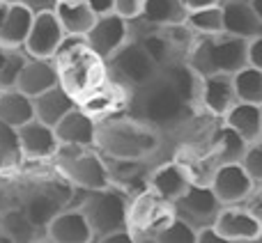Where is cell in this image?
<instances>
[{"label":"cell","mask_w":262,"mask_h":243,"mask_svg":"<svg viewBox=\"0 0 262 243\" xmlns=\"http://www.w3.org/2000/svg\"><path fill=\"white\" fill-rule=\"evenodd\" d=\"M64 37H67L64 35V28L53 9L35 12L32 28H30V32H28V39H26V44H23V48H26V53L32 55V58H53Z\"/></svg>","instance_id":"4fadbf2b"},{"label":"cell","mask_w":262,"mask_h":243,"mask_svg":"<svg viewBox=\"0 0 262 243\" xmlns=\"http://www.w3.org/2000/svg\"><path fill=\"white\" fill-rule=\"evenodd\" d=\"M214 227L219 230L223 243H253L260 241L262 223L244 204H226L219 209Z\"/></svg>","instance_id":"8fae6325"},{"label":"cell","mask_w":262,"mask_h":243,"mask_svg":"<svg viewBox=\"0 0 262 243\" xmlns=\"http://www.w3.org/2000/svg\"><path fill=\"white\" fill-rule=\"evenodd\" d=\"M55 85H60V78L53 58H32V55H28L26 64H23L21 74L16 78L18 90L26 92L28 96H37Z\"/></svg>","instance_id":"ffe728a7"},{"label":"cell","mask_w":262,"mask_h":243,"mask_svg":"<svg viewBox=\"0 0 262 243\" xmlns=\"http://www.w3.org/2000/svg\"><path fill=\"white\" fill-rule=\"evenodd\" d=\"M32 18H35V12L30 7L12 0L7 9V16L3 21V28H0V44L23 48V44L28 39V32L32 28Z\"/></svg>","instance_id":"d4e9b609"},{"label":"cell","mask_w":262,"mask_h":243,"mask_svg":"<svg viewBox=\"0 0 262 243\" xmlns=\"http://www.w3.org/2000/svg\"><path fill=\"white\" fill-rule=\"evenodd\" d=\"M260 241H262V234H260Z\"/></svg>","instance_id":"7dc6e473"},{"label":"cell","mask_w":262,"mask_h":243,"mask_svg":"<svg viewBox=\"0 0 262 243\" xmlns=\"http://www.w3.org/2000/svg\"><path fill=\"white\" fill-rule=\"evenodd\" d=\"M242 165L246 167V172L251 175V179L255 184H262V138L255 140V142H249L244 158H242Z\"/></svg>","instance_id":"8d00e7d4"},{"label":"cell","mask_w":262,"mask_h":243,"mask_svg":"<svg viewBox=\"0 0 262 243\" xmlns=\"http://www.w3.org/2000/svg\"><path fill=\"white\" fill-rule=\"evenodd\" d=\"M223 9V26L226 32L244 39H253L262 35V21L255 14L251 0H221Z\"/></svg>","instance_id":"7402d4cb"},{"label":"cell","mask_w":262,"mask_h":243,"mask_svg":"<svg viewBox=\"0 0 262 243\" xmlns=\"http://www.w3.org/2000/svg\"><path fill=\"white\" fill-rule=\"evenodd\" d=\"M159 71H161L159 64L131 37L118 53L106 60V74L111 78H115V81H120L122 85L131 87V90H138V87L147 85L149 81H154L159 76Z\"/></svg>","instance_id":"ba28073f"},{"label":"cell","mask_w":262,"mask_h":243,"mask_svg":"<svg viewBox=\"0 0 262 243\" xmlns=\"http://www.w3.org/2000/svg\"><path fill=\"white\" fill-rule=\"evenodd\" d=\"M88 3H90V7L97 12V16H104V14L115 12V3H118V0H88Z\"/></svg>","instance_id":"b9f144b4"},{"label":"cell","mask_w":262,"mask_h":243,"mask_svg":"<svg viewBox=\"0 0 262 243\" xmlns=\"http://www.w3.org/2000/svg\"><path fill=\"white\" fill-rule=\"evenodd\" d=\"M18 144H21V156L28 161H46L53 158L60 142L55 129L39 119H30L23 126H18Z\"/></svg>","instance_id":"9a60e30c"},{"label":"cell","mask_w":262,"mask_h":243,"mask_svg":"<svg viewBox=\"0 0 262 243\" xmlns=\"http://www.w3.org/2000/svg\"><path fill=\"white\" fill-rule=\"evenodd\" d=\"M23 209H26L28 218L32 221V225H35L37 230L41 232V236L46 239V227L62 211V200L55 193H51V190H35V193L26 200Z\"/></svg>","instance_id":"83f0119b"},{"label":"cell","mask_w":262,"mask_h":243,"mask_svg":"<svg viewBox=\"0 0 262 243\" xmlns=\"http://www.w3.org/2000/svg\"><path fill=\"white\" fill-rule=\"evenodd\" d=\"M9 3H12V0H0V28H3V21H5V16H7Z\"/></svg>","instance_id":"f6af8a7d"},{"label":"cell","mask_w":262,"mask_h":243,"mask_svg":"<svg viewBox=\"0 0 262 243\" xmlns=\"http://www.w3.org/2000/svg\"><path fill=\"white\" fill-rule=\"evenodd\" d=\"M53 158H55V167L62 172L64 179L72 186H76V188L85 190V193L113 186L108 167L99 156V149L60 144Z\"/></svg>","instance_id":"5b68a950"},{"label":"cell","mask_w":262,"mask_h":243,"mask_svg":"<svg viewBox=\"0 0 262 243\" xmlns=\"http://www.w3.org/2000/svg\"><path fill=\"white\" fill-rule=\"evenodd\" d=\"M166 81L186 101L191 113H203V76L186 60H175L161 69Z\"/></svg>","instance_id":"2e32d148"},{"label":"cell","mask_w":262,"mask_h":243,"mask_svg":"<svg viewBox=\"0 0 262 243\" xmlns=\"http://www.w3.org/2000/svg\"><path fill=\"white\" fill-rule=\"evenodd\" d=\"M246 147H249V142L228 124H223L221 129H216V133H214L212 154H214V158H216V163H242Z\"/></svg>","instance_id":"f546056e"},{"label":"cell","mask_w":262,"mask_h":243,"mask_svg":"<svg viewBox=\"0 0 262 243\" xmlns=\"http://www.w3.org/2000/svg\"><path fill=\"white\" fill-rule=\"evenodd\" d=\"M157 243H195V230L182 218H172L154 239Z\"/></svg>","instance_id":"d590c367"},{"label":"cell","mask_w":262,"mask_h":243,"mask_svg":"<svg viewBox=\"0 0 262 243\" xmlns=\"http://www.w3.org/2000/svg\"><path fill=\"white\" fill-rule=\"evenodd\" d=\"M145 23L149 26H175V23H184L189 16V9L182 0H145L143 12L138 14Z\"/></svg>","instance_id":"f1b7e54d"},{"label":"cell","mask_w":262,"mask_h":243,"mask_svg":"<svg viewBox=\"0 0 262 243\" xmlns=\"http://www.w3.org/2000/svg\"><path fill=\"white\" fill-rule=\"evenodd\" d=\"M53 12L62 23L64 35L85 37L97 21V12L90 7L88 0H58Z\"/></svg>","instance_id":"cb8c5ba5"},{"label":"cell","mask_w":262,"mask_h":243,"mask_svg":"<svg viewBox=\"0 0 262 243\" xmlns=\"http://www.w3.org/2000/svg\"><path fill=\"white\" fill-rule=\"evenodd\" d=\"M186 5V9H200V7H207V5H216L221 0H182Z\"/></svg>","instance_id":"ee69618b"},{"label":"cell","mask_w":262,"mask_h":243,"mask_svg":"<svg viewBox=\"0 0 262 243\" xmlns=\"http://www.w3.org/2000/svg\"><path fill=\"white\" fill-rule=\"evenodd\" d=\"M0 119L16 126V129L26 121L35 119L32 96H28L18 87H0Z\"/></svg>","instance_id":"4316f807"},{"label":"cell","mask_w":262,"mask_h":243,"mask_svg":"<svg viewBox=\"0 0 262 243\" xmlns=\"http://www.w3.org/2000/svg\"><path fill=\"white\" fill-rule=\"evenodd\" d=\"M16 3H23L26 7H30L32 12H46V9H55L58 0H16Z\"/></svg>","instance_id":"7bdbcfd3"},{"label":"cell","mask_w":262,"mask_h":243,"mask_svg":"<svg viewBox=\"0 0 262 243\" xmlns=\"http://www.w3.org/2000/svg\"><path fill=\"white\" fill-rule=\"evenodd\" d=\"M253 3V9H255V14L260 16V21H262V0H251Z\"/></svg>","instance_id":"bcb514c9"},{"label":"cell","mask_w":262,"mask_h":243,"mask_svg":"<svg viewBox=\"0 0 262 243\" xmlns=\"http://www.w3.org/2000/svg\"><path fill=\"white\" fill-rule=\"evenodd\" d=\"M83 216L88 218L92 230V239L99 241L104 236L113 234V232L127 230V211H129V200L113 186L101 190H88L83 204L78 207Z\"/></svg>","instance_id":"8992f818"},{"label":"cell","mask_w":262,"mask_h":243,"mask_svg":"<svg viewBox=\"0 0 262 243\" xmlns=\"http://www.w3.org/2000/svg\"><path fill=\"white\" fill-rule=\"evenodd\" d=\"M53 62H55V69H58L60 85L74 99L83 96L88 90L99 85L108 76L106 74V60L99 58L90 48L85 37L67 35L62 39V44L58 46V51H55Z\"/></svg>","instance_id":"7a4b0ae2"},{"label":"cell","mask_w":262,"mask_h":243,"mask_svg":"<svg viewBox=\"0 0 262 243\" xmlns=\"http://www.w3.org/2000/svg\"><path fill=\"white\" fill-rule=\"evenodd\" d=\"M95 147L111 161L140 163L161 147V133L157 126L134 115H118L97 124Z\"/></svg>","instance_id":"6da1fadb"},{"label":"cell","mask_w":262,"mask_h":243,"mask_svg":"<svg viewBox=\"0 0 262 243\" xmlns=\"http://www.w3.org/2000/svg\"><path fill=\"white\" fill-rule=\"evenodd\" d=\"M85 41L99 58L108 60L129 41V18H124L118 12L97 16L95 26L85 35Z\"/></svg>","instance_id":"7c38bea8"},{"label":"cell","mask_w":262,"mask_h":243,"mask_svg":"<svg viewBox=\"0 0 262 243\" xmlns=\"http://www.w3.org/2000/svg\"><path fill=\"white\" fill-rule=\"evenodd\" d=\"M186 62L200 74H237L249 64V39L219 32V35H200L191 46Z\"/></svg>","instance_id":"3957f363"},{"label":"cell","mask_w":262,"mask_h":243,"mask_svg":"<svg viewBox=\"0 0 262 243\" xmlns=\"http://www.w3.org/2000/svg\"><path fill=\"white\" fill-rule=\"evenodd\" d=\"M131 96H134L131 87L122 85V83L115 81V78L106 76L99 85L88 90L83 96H78L76 104H78V108L85 110L92 119L104 121V119L129 113Z\"/></svg>","instance_id":"9c48e42d"},{"label":"cell","mask_w":262,"mask_h":243,"mask_svg":"<svg viewBox=\"0 0 262 243\" xmlns=\"http://www.w3.org/2000/svg\"><path fill=\"white\" fill-rule=\"evenodd\" d=\"M214 195L219 198V202L226 204H242L249 193L253 190L255 181L251 179V175L246 172V167L242 163H219L214 170L212 179H209Z\"/></svg>","instance_id":"5bb4252c"},{"label":"cell","mask_w":262,"mask_h":243,"mask_svg":"<svg viewBox=\"0 0 262 243\" xmlns=\"http://www.w3.org/2000/svg\"><path fill=\"white\" fill-rule=\"evenodd\" d=\"M32 104H35V117L49 126H55L69 110L78 106L76 99L62 85H55L41 94L32 96Z\"/></svg>","instance_id":"603a6c76"},{"label":"cell","mask_w":262,"mask_h":243,"mask_svg":"<svg viewBox=\"0 0 262 243\" xmlns=\"http://www.w3.org/2000/svg\"><path fill=\"white\" fill-rule=\"evenodd\" d=\"M195 243H223V239L214 225H205L195 230Z\"/></svg>","instance_id":"ab89813d"},{"label":"cell","mask_w":262,"mask_h":243,"mask_svg":"<svg viewBox=\"0 0 262 243\" xmlns=\"http://www.w3.org/2000/svg\"><path fill=\"white\" fill-rule=\"evenodd\" d=\"M129 110H134V117L147 121V124L157 126V129L177 126L191 113L186 101L177 94V90L166 81V76L161 71L147 85L134 90Z\"/></svg>","instance_id":"277c9868"},{"label":"cell","mask_w":262,"mask_h":243,"mask_svg":"<svg viewBox=\"0 0 262 243\" xmlns=\"http://www.w3.org/2000/svg\"><path fill=\"white\" fill-rule=\"evenodd\" d=\"M223 124L235 129L246 142H255L262 138V106L237 101L223 117Z\"/></svg>","instance_id":"484cf974"},{"label":"cell","mask_w":262,"mask_h":243,"mask_svg":"<svg viewBox=\"0 0 262 243\" xmlns=\"http://www.w3.org/2000/svg\"><path fill=\"white\" fill-rule=\"evenodd\" d=\"M186 26H189L198 37L200 35H219V32H226L221 3L207 5V7H200V9H189Z\"/></svg>","instance_id":"1f68e13d"},{"label":"cell","mask_w":262,"mask_h":243,"mask_svg":"<svg viewBox=\"0 0 262 243\" xmlns=\"http://www.w3.org/2000/svg\"><path fill=\"white\" fill-rule=\"evenodd\" d=\"M223 204L219 202V198L214 195L209 184H191L184 190V195L172 202L175 216L182 218L184 223H189L193 230H200L205 225H214L216 213Z\"/></svg>","instance_id":"30bf717a"},{"label":"cell","mask_w":262,"mask_h":243,"mask_svg":"<svg viewBox=\"0 0 262 243\" xmlns=\"http://www.w3.org/2000/svg\"><path fill=\"white\" fill-rule=\"evenodd\" d=\"M175 218L172 202L159 198L152 190H143L134 200H129L127 211V230L134 241H154L159 232Z\"/></svg>","instance_id":"52a82bcc"},{"label":"cell","mask_w":262,"mask_h":243,"mask_svg":"<svg viewBox=\"0 0 262 243\" xmlns=\"http://www.w3.org/2000/svg\"><path fill=\"white\" fill-rule=\"evenodd\" d=\"M28 60L26 48L0 44V87H16V78Z\"/></svg>","instance_id":"836d02e7"},{"label":"cell","mask_w":262,"mask_h":243,"mask_svg":"<svg viewBox=\"0 0 262 243\" xmlns=\"http://www.w3.org/2000/svg\"><path fill=\"white\" fill-rule=\"evenodd\" d=\"M145 0H118L115 3V12L122 14L124 18H136L140 12H143Z\"/></svg>","instance_id":"f35d334b"},{"label":"cell","mask_w":262,"mask_h":243,"mask_svg":"<svg viewBox=\"0 0 262 243\" xmlns=\"http://www.w3.org/2000/svg\"><path fill=\"white\" fill-rule=\"evenodd\" d=\"M97 124L83 108H72L58 124L53 126L60 144H72V147H95L97 140Z\"/></svg>","instance_id":"ac0fdd59"},{"label":"cell","mask_w":262,"mask_h":243,"mask_svg":"<svg viewBox=\"0 0 262 243\" xmlns=\"http://www.w3.org/2000/svg\"><path fill=\"white\" fill-rule=\"evenodd\" d=\"M191 184H193L191 175L186 172V167L180 161L161 163L159 167H154L147 179V188L152 193H157L159 198L168 200V202H175L180 195H184V190Z\"/></svg>","instance_id":"44dd1931"},{"label":"cell","mask_w":262,"mask_h":243,"mask_svg":"<svg viewBox=\"0 0 262 243\" xmlns=\"http://www.w3.org/2000/svg\"><path fill=\"white\" fill-rule=\"evenodd\" d=\"M44 241H53V243H90L92 239V230L88 218L83 216L81 209H67L60 211L53 221L46 227V239Z\"/></svg>","instance_id":"d6986e66"},{"label":"cell","mask_w":262,"mask_h":243,"mask_svg":"<svg viewBox=\"0 0 262 243\" xmlns=\"http://www.w3.org/2000/svg\"><path fill=\"white\" fill-rule=\"evenodd\" d=\"M235 76L232 74H209L203 76V110L223 119L228 110L237 104Z\"/></svg>","instance_id":"e0dca14e"},{"label":"cell","mask_w":262,"mask_h":243,"mask_svg":"<svg viewBox=\"0 0 262 243\" xmlns=\"http://www.w3.org/2000/svg\"><path fill=\"white\" fill-rule=\"evenodd\" d=\"M249 64L262 69V35L249 39Z\"/></svg>","instance_id":"60d3db41"},{"label":"cell","mask_w":262,"mask_h":243,"mask_svg":"<svg viewBox=\"0 0 262 243\" xmlns=\"http://www.w3.org/2000/svg\"><path fill=\"white\" fill-rule=\"evenodd\" d=\"M242 204H244V207L262 223V184H255L253 190L249 193V198H246Z\"/></svg>","instance_id":"74e56055"},{"label":"cell","mask_w":262,"mask_h":243,"mask_svg":"<svg viewBox=\"0 0 262 243\" xmlns=\"http://www.w3.org/2000/svg\"><path fill=\"white\" fill-rule=\"evenodd\" d=\"M232 76H235L237 99L262 106V69L253 67V64H246Z\"/></svg>","instance_id":"d6a6232c"},{"label":"cell","mask_w":262,"mask_h":243,"mask_svg":"<svg viewBox=\"0 0 262 243\" xmlns=\"http://www.w3.org/2000/svg\"><path fill=\"white\" fill-rule=\"evenodd\" d=\"M0 232L14 243H28V241H39L41 232L32 225L28 218L26 209H7L0 216Z\"/></svg>","instance_id":"4dcf8cb0"},{"label":"cell","mask_w":262,"mask_h":243,"mask_svg":"<svg viewBox=\"0 0 262 243\" xmlns=\"http://www.w3.org/2000/svg\"><path fill=\"white\" fill-rule=\"evenodd\" d=\"M21 144H18V129L0 119V163L16 165L21 161Z\"/></svg>","instance_id":"e575fe53"}]
</instances>
